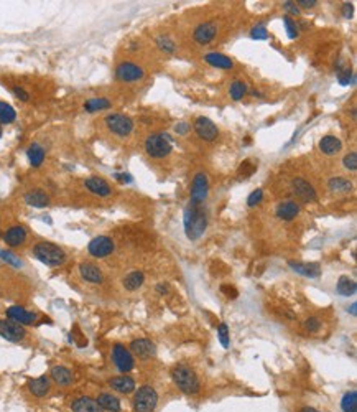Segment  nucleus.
<instances>
[{"label":"nucleus","instance_id":"nucleus-1","mask_svg":"<svg viewBox=\"0 0 357 412\" xmlns=\"http://www.w3.org/2000/svg\"><path fill=\"white\" fill-rule=\"evenodd\" d=\"M185 223V233L188 236V239L196 241L204 234L206 226H208V216H206V211L203 210V206L193 204L190 203L185 210L183 216Z\"/></svg>","mask_w":357,"mask_h":412},{"label":"nucleus","instance_id":"nucleus-2","mask_svg":"<svg viewBox=\"0 0 357 412\" xmlns=\"http://www.w3.org/2000/svg\"><path fill=\"white\" fill-rule=\"evenodd\" d=\"M33 255L43 264H46L49 267H56V266H61L65 264L66 261V254L65 251L60 247L53 244V242H48V241H41L38 244L33 246Z\"/></svg>","mask_w":357,"mask_h":412},{"label":"nucleus","instance_id":"nucleus-3","mask_svg":"<svg viewBox=\"0 0 357 412\" xmlns=\"http://www.w3.org/2000/svg\"><path fill=\"white\" fill-rule=\"evenodd\" d=\"M171 378L174 381V384H176L185 394H196L199 391V379L191 368H188L185 365L174 366L171 371Z\"/></svg>","mask_w":357,"mask_h":412},{"label":"nucleus","instance_id":"nucleus-4","mask_svg":"<svg viewBox=\"0 0 357 412\" xmlns=\"http://www.w3.org/2000/svg\"><path fill=\"white\" fill-rule=\"evenodd\" d=\"M171 150L173 145L168 134H150L145 139V152L152 159H165Z\"/></svg>","mask_w":357,"mask_h":412},{"label":"nucleus","instance_id":"nucleus-5","mask_svg":"<svg viewBox=\"0 0 357 412\" xmlns=\"http://www.w3.org/2000/svg\"><path fill=\"white\" fill-rule=\"evenodd\" d=\"M104 124H105V127L109 129V132L117 135V137H127L132 134V130H134V121L130 119L129 116L118 114V112L109 114L104 119Z\"/></svg>","mask_w":357,"mask_h":412},{"label":"nucleus","instance_id":"nucleus-6","mask_svg":"<svg viewBox=\"0 0 357 412\" xmlns=\"http://www.w3.org/2000/svg\"><path fill=\"white\" fill-rule=\"evenodd\" d=\"M158 402V394L152 386H142L135 392L134 397V409L135 412H153Z\"/></svg>","mask_w":357,"mask_h":412},{"label":"nucleus","instance_id":"nucleus-7","mask_svg":"<svg viewBox=\"0 0 357 412\" xmlns=\"http://www.w3.org/2000/svg\"><path fill=\"white\" fill-rule=\"evenodd\" d=\"M190 195H191L190 203L203 206V203L206 201V198H208V195H209V180H208V175H206L204 172H198L196 175H194Z\"/></svg>","mask_w":357,"mask_h":412},{"label":"nucleus","instance_id":"nucleus-8","mask_svg":"<svg viewBox=\"0 0 357 412\" xmlns=\"http://www.w3.org/2000/svg\"><path fill=\"white\" fill-rule=\"evenodd\" d=\"M143 76H145V70L132 61H124L115 68V78L122 83H135L143 79Z\"/></svg>","mask_w":357,"mask_h":412},{"label":"nucleus","instance_id":"nucleus-9","mask_svg":"<svg viewBox=\"0 0 357 412\" xmlns=\"http://www.w3.org/2000/svg\"><path fill=\"white\" fill-rule=\"evenodd\" d=\"M112 361L117 366L118 371L122 373H129L130 370H134L135 366V359L134 354L129 348H125L124 345H115L112 348Z\"/></svg>","mask_w":357,"mask_h":412},{"label":"nucleus","instance_id":"nucleus-10","mask_svg":"<svg viewBox=\"0 0 357 412\" xmlns=\"http://www.w3.org/2000/svg\"><path fill=\"white\" fill-rule=\"evenodd\" d=\"M114 241H112V238H109V236H97V238H94L91 242H89V246H87V251H89V254L92 255V258H96V259H104V258H107V255H110L112 252H114Z\"/></svg>","mask_w":357,"mask_h":412},{"label":"nucleus","instance_id":"nucleus-11","mask_svg":"<svg viewBox=\"0 0 357 412\" xmlns=\"http://www.w3.org/2000/svg\"><path fill=\"white\" fill-rule=\"evenodd\" d=\"M25 335H27V332H25L23 325H20V323L10 320V318L0 320V336H2L4 340L18 343L25 338Z\"/></svg>","mask_w":357,"mask_h":412},{"label":"nucleus","instance_id":"nucleus-12","mask_svg":"<svg viewBox=\"0 0 357 412\" xmlns=\"http://www.w3.org/2000/svg\"><path fill=\"white\" fill-rule=\"evenodd\" d=\"M194 132L199 137V139H203L206 142H212L217 139L219 135V130L216 127V124L212 122L208 117H198L196 121H194Z\"/></svg>","mask_w":357,"mask_h":412},{"label":"nucleus","instance_id":"nucleus-13","mask_svg":"<svg viewBox=\"0 0 357 412\" xmlns=\"http://www.w3.org/2000/svg\"><path fill=\"white\" fill-rule=\"evenodd\" d=\"M291 188H293V193L296 195V198L302 199V201H305V203H311V201H316L318 199L316 190L313 188V185L310 182H306L305 178H293Z\"/></svg>","mask_w":357,"mask_h":412},{"label":"nucleus","instance_id":"nucleus-14","mask_svg":"<svg viewBox=\"0 0 357 412\" xmlns=\"http://www.w3.org/2000/svg\"><path fill=\"white\" fill-rule=\"evenodd\" d=\"M216 35H217L216 23L203 22V23H199L196 28H194L193 38L196 43H199V45H209V43L216 38Z\"/></svg>","mask_w":357,"mask_h":412},{"label":"nucleus","instance_id":"nucleus-15","mask_svg":"<svg viewBox=\"0 0 357 412\" xmlns=\"http://www.w3.org/2000/svg\"><path fill=\"white\" fill-rule=\"evenodd\" d=\"M7 318L20 323V325H33V323H36L38 315L33 314V312L25 310L20 305H14V307L7 308Z\"/></svg>","mask_w":357,"mask_h":412},{"label":"nucleus","instance_id":"nucleus-16","mask_svg":"<svg viewBox=\"0 0 357 412\" xmlns=\"http://www.w3.org/2000/svg\"><path fill=\"white\" fill-rule=\"evenodd\" d=\"M130 351L140 359H150L152 356H155L156 348L150 340L139 338V340H134L132 343H130Z\"/></svg>","mask_w":357,"mask_h":412},{"label":"nucleus","instance_id":"nucleus-17","mask_svg":"<svg viewBox=\"0 0 357 412\" xmlns=\"http://www.w3.org/2000/svg\"><path fill=\"white\" fill-rule=\"evenodd\" d=\"M4 241L9 247H18L22 246L25 241H27V229L20 224H15V226H10L4 234Z\"/></svg>","mask_w":357,"mask_h":412},{"label":"nucleus","instance_id":"nucleus-18","mask_svg":"<svg viewBox=\"0 0 357 412\" xmlns=\"http://www.w3.org/2000/svg\"><path fill=\"white\" fill-rule=\"evenodd\" d=\"M288 266L291 267L293 271L300 276H305V277H310V279H318L321 276V267L316 262H295V261H290L288 262Z\"/></svg>","mask_w":357,"mask_h":412},{"label":"nucleus","instance_id":"nucleus-19","mask_svg":"<svg viewBox=\"0 0 357 412\" xmlns=\"http://www.w3.org/2000/svg\"><path fill=\"white\" fill-rule=\"evenodd\" d=\"M79 274H81V277L89 284H102L104 282V276H102L101 269H99L96 264H91V262L81 264Z\"/></svg>","mask_w":357,"mask_h":412},{"label":"nucleus","instance_id":"nucleus-20","mask_svg":"<svg viewBox=\"0 0 357 412\" xmlns=\"http://www.w3.org/2000/svg\"><path fill=\"white\" fill-rule=\"evenodd\" d=\"M300 213V204L296 201H293V199H286V201H281L277 210H275V215H277L280 220L283 221H291L295 220Z\"/></svg>","mask_w":357,"mask_h":412},{"label":"nucleus","instance_id":"nucleus-21","mask_svg":"<svg viewBox=\"0 0 357 412\" xmlns=\"http://www.w3.org/2000/svg\"><path fill=\"white\" fill-rule=\"evenodd\" d=\"M84 186L87 188V191H91L97 196H109L112 193V186L105 182L104 178H99V177L87 178L84 182Z\"/></svg>","mask_w":357,"mask_h":412},{"label":"nucleus","instance_id":"nucleus-22","mask_svg":"<svg viewBox=\"0 0 357 412\" xmlns=\"http://www.w3.org/2000/svg\"><path fill=\"white\" fill-rule=\"evenodd\" d=\"M109 386L121 394H130L135 389V381L130 376H115L109 379Z\"/></svg>","mask_w":357,"mask_h":412},{"label":"nucleus","instance_id":"nucleus-23","mask_svg":"<svg viewBox=\"0 0 357 412\" xmlns=\"http://www.w3.org/2000/svg\"><path fill=\"white\" fill-rule=\"evenodd\" d=\"M204 60H206V63H209L211 66L217 68V70H230V68L234 66L232 60H230L229 56H225L222 53H217V52L206 53Z\"/></svg>","mask_w":357,"mask_h":412},{"label":"nucleus","instance_id":"nucleus-24","mask_svg":"<svg viewBox=\"0 0 357 412\" xmlns=\"http://www.w3.org/2000/svg\"><path fill=\"white\" fill-rule=\"evenodd\" d=\"M73 412H102L101 405L97 404V401H94L91 397H78L76 401H73L71 404Z\"/></svg>","mask_w":357,"mask_h":412},{"label":"nucleus","instance_id":"nucleus-25","mask_svg":"<svg viewBox=\"0 0 357 412\" xmlns=\"http://www.w3.org/2000/svg\"><path fill=\"white\" fill-rule=\"evenodd\" d=\"M342 148L341 140L337 139L336 135H324L321 140H319V150L326 155H336L339 153Z\"/></svg>","mask_w":357,"mask_h":412},{"label":"nucleus","instance_id":"nucleus-26","mask_svg":"<svg viewBox=\"0 0 357 412\" xmlns=\"http://www.w3.org/2000/svg\"><path fill=\"white\" fill-rule=\"evenodd\" d=\"M25 203L33 206V208H46L49 204V196L41 190H31L23 196Z\"/></svg>","mask_w":357,"mask_h":412},{"label":"nucleus","instance_id":"nucleus-27","mask_svg":"<svg viewBox=\"0 0 357 412\" xmlns=\"http://www.w3.org/2000/svg\"><path fill=\"white\" fill-rule=\"evenodd\" d=\"M28 389L36 397H45L49 392V379L46 376H40L28 381Z\"/></svg>","mask_w":357,"mask_h":412},{"label":"nucleus","instance_id":"nucleus-28","mask_svg":"<svg viewBox=\"0 0 357 412\" xmlns=\"http://www.w3.org/2000/svg\"><path fill=\"white\" fill-rule=\"evenodd\" d=\"M51 379L54 381L58 386H70L73 381H74V376L70 368L66 366H54L51 368Z\"/></svg>","mask_w":357,"mask_h":412},{"label":"nucleus","instance_id":"nucleus-29","mask_svg":"<svg viewBox=\"0 0 357 412\" xmlns=\"http://www.w3.org/2000/svg\"><path fill=\"white\" fill-rule=\"evenodd\" d=\"M97 404L101 405L102 410H109V412H121L122 405H121V401L115 397L109 394V392H102V394H99V397L96 399Z\"/></svg>","mask_w":357,"mask_h":412},{"label":"nucleus","instance_id":"nucleus-30","mask_svg":"<svg viewBox=\"0 0 357 412\" xmlns=\"http://www.w3.org/2000/svg\"><path fill=\"white\" fill-rule=\"evenodd\" d=\"M27 157L31 167H40L45 162V148L38 143H31L27 150Z\"/></svg>","mask_w":357,"mask_h":412},{"label":"nucleus","instance_id":"nucleus-31","mask_svg":"<svg viewBox=\"0 0 357 412\" xmlns=\"http://www.w3.org/2000/svg\"><path fill=\"white\" fill-rule=\"evenodd\" d=\"M143 282H145V276H143V272H140V271H134V272H130L129 276H125V279H124V287H125L127 290L134 292V290H139L140 287L143 285Z\"/></svg>","mask_w":357,"mask_h":412},{"label":"nucleus","instance_id":"nucleus-32","mask_svg":"<svg viewBox=\"0 0 357 412\" xmlns=\"http://www.w3.org/2000/svg\"><path fill=\"white\" fill-rule=\"evenodd\" d=\"M336 290H337V293H339V295H344V297L354 295L355 290H357V284H355L354 279H350L347 276H342L339 280H337Z\"/></svg>","mask_w":357,"mask_h":412},{"label":"nucleus","instance_id":"nucleus-33","mask_svg":"<svg viewBox=\"0 0 357 412\" xmlns=\"http://www.w3.org/2000/svg\"><path fill=\"white\" fill-rule=\"evenodd\" d=\"M328 186H329L331 191L336 193V195H344V193H349L350 190H352V183H350L349 180L342 178V177L331 178L328 182Z\"/></svg>","mask_w":357,"mask_h":412},{"label":"nucleus","instance_id":"nucleus-34","mask_svg":"<svg viewBox=\"0 0 357 412\" xmlns=\"http://www.w3.org/2000/svg\"><path fill=\"white\" fill-rule=\"evenodd\" d=\"M109 108H110V101L107 97H92V99H87V101L84 102L86 112H99V111H104Z\"/></svg>","mask_w":357,"mask_h":412},{"label":"nucleus","instance_id":"nucleus-35","mask_svg":"<svg viewBox=\"0 0 357 412\" xmlns=\"http://www.w3.org/2000/svg\"><path fill=\"white\" fill-rule=\"evenodd\" d=\"M229 94L232 101H241V99L247 94V84L241 79L232 81V84L229 87Z\"/></svg>","mask_w":357,"mask_h":412},{"label":"nucleus","instance_id":"nucleus-36","mask_svg":"<svg viewBox=\"0 0 357 412\" xmlns=\"http://www.w3.org/2000/svg\"><path fill=\"white\" fill-rule=\"evenodd\" d=\"M17 119V112L10 104L0 101V126L2 124H12Z\"/></svg>","mask_w":357,"mask_h":412},{"label":"nucleus","instance_id":"nucleus-37","mask_svg":"<svg viewBox=\"0 0 357 412\" xmlns=\"http://www.w3.org/2000/svg\"><path fill=\"white\" fill-rule=\"evenodd\" d=\"M341 407L344 412H357V392L354 389L344 394L341 401Z\"/></svg>","mask_w":357,"mask_h":412},{"label":"nucleus","instance_id":"nucleus-38","mask_svg":"<svg viewBox=\"0 0 357 412\" xmlns=\"http://www.w3.org/2000/svg\"><path fill=\"white\" fill-rule=\"evenodd\" d=\"M156 46H158V49H161L163 53H174V49H176V45H174V41L170 38L168 35H160V36H156Z\"/></svg>","mask_w":357,"mask_h":412},{"label":"nucleus","instance_id":"nucleus-39","mask_svg":"<svg viewBox=\"0 0 357 412\" xmlns=\"http://www.w3.org/2000/svg\"><path fill=\"white\" fill-rule=\"evenodd\" d=\"M0 259H2L4 262H7V264H10L12 267H17V269H20V267L23 266L22 259L10 251H0Z\"/></svg>","mask_w":357,"mask_h":412},{"label":"nucleus","instance_id":"nucleus-40","mask_svg":"<svg viewBox=\"0 0 357 412\" xmlns=\"http://www.w3.org/2000/svg\"><path fill=\"white\" fill-rule=\"evenodd\" d=\"M342 165H344L346 170L355 172L357 170V153L355 152H349L346 157L342 159Z\"/></svg>","mask_w":357,"mask_h":412},{"label":"nucleus","instance_id":"nucleus-41","mask_svg":"<svg viewBox=\"0 0 357 412\" xmlns=\"http://www.w3.org/2000/svg\"><path fill=\"white\" fill-rule=\"evenodd\" d=\"M337 81H339V84H341V86H347V84H350V81H354L352 70H350V68H344V70L337 71Z\"/></svg>","mask_w":357,"mask_h":412},{"label":"nucleus","instance_id":"nucleus-42","mask_svg":"<svg viewBox=\"0 0 357 412\" xmlns=\"http://www.w3.org/2000/svg\"><path fill=\"white\" fill-rule=\"evenodd\" d=\"M217 336H219V341H221V345L224 348H229V343H230V340H229V328H227V325H225V323H221V325H219Z\"/></svg>","mask_w":357,"mask_h":412},{"label":"nucleus","instance_id":"nucleus-43","mask_svg":"<svg viewBox=\"0 0 357 412\" xmlns=\"http://www.w3.org/2000/svg\"><path fill=\"white\" fill-rule=\"evenodd\" d=\"M283 23H285V28H286V35H288V38H296L298 36V27H296V23L291 20L290 17H283Z\"/></svg>","mask_w":357,"mask_h":412},{"label":"nucleus","instance_id":"nucleus-44","mask_svg":"<svg viewBox=\"0 0 357 412\" xmlns=\"http://www.w3.org/2000/svg\"><path fill=\"white\" fill-rule=\"evenodd\" d=\"M303 327H305L306 332L316 333V332H319V328H321V322H319L316 317H310V318H306V320H305Z\"/></svg>","mask_w":357,"mask_h":412},{"label":"nucleus","instance_id":"nucleus-45","mask_svg":"<svg viewBox=\"0 0 357 412\" xmlns=\"http://www.w3.org/2000/svg\"><path fill=\"white\" fill-rule=\"evenodd\" d=\"M250 36H252L254 40H267L268 32L264 25H255V27L250 30Z\"/></svg>","mask_w":357,"mask_h":412},{"label":"nucleus","instance_id":"nucleus-46","mask_svg":"<svg viewBox=\"0 0 357 412\" xmlns=\"http://www.w3.org/2000/svg\"><path fill=\"white\" fill-rule=\"evenodd\" d=\"M257 170V164L252 160H246L244 164L239 167V175H242V177H250L254 172Z\"/></svg>","mask_w":357,"mask_h":412},{"label":"nucleus","instance_id":"nucleus-47","mask_svg":"<svg viewBox=\"0 0 357 412\" xmlns=\"http://www.w3.org/2000/svg\"><path fill=\"white\" fill-rule=\"evenodd\" d=\"M262 198H264V191H262L260 188H257V190H254V191L249 195V198H247V204L250 206V208H252V206H257V204H259V203L262 201Z\"/></svg>","mask_w":357,"mask_h":412},{"label":"nucleus","instance_id":"nucleus-48","mask_svg":"<svg viewBox=\"0 0 357 412\" xmlns=\"http://www.w3.org/2000/svg\"><path fill=\"white\" fill-rule=\"evenodd\" d=\"M12 91H14V94H15L18 99H20V101H23V102H25V101H28V99H30V94L23 89V87H20V86H15Z\"/></svg>","mask_w":357,"mask_h":412},{"label":"nucleus","instance_id":"nucleus-49","mask_svg":"<svg viewBox=\"0 0 357 412\" xmlns=\"http://www.w3.org/2000/svg\"><path fill=\"white\" fill-rule=\"evenodd\" d=\"M283 9L288 12V14H291V15H300V9H298V5L295 2H285L283 4Z\"/></svg>","mask_w":357,"mask_h":412},{"label":"nucleus","instance_id":"nucleus-50","mask_svg":"<svg viewBox=\"0 0 357 412\" xmlns=\"http://www.w3.org/2000/svg\"><path fill=\"white\" fill-rule=\"evenodd\" d=\"M298 5V9H315L316 7V0H298L295 2Z\"/></svg>","mask_w":357,"mask_h":412},{"label":"nucleus","instance_id":"nucleus-51","mask_svg":"<svg viewBox=\"0 0 357 412\" xmlns=\"http://www.w3.org/2000/svg\"><path fill=\"white\" fill-rule=\"evenodd\" d=\"M174 130H176L178 135H186L188 130H190V126H188L186 122H178V126L174 127Z\"/></svg>","mask_w":357,"mask_h":412},{"label":"nucleus","instance_id":"nucleus-52","mask_svg":"<svg viewBox=\"0 0 357 412\" xmlns=\"http://www.w3.org/2000/svg\"><path fill=\"white\" fill-rule=\"evenodd\" d=\"M221 292H224L225 295L230 297V298H235L237 297V290L234 289V287H229V285H222L221 287Z\"/></svg>","mask_w":357,"mask_h":412},{"label":"nucleus","instance_id":"nucleus-53","mask_svg":"<svg viewBox=\"0 0 357 412\" xmlns=\"http://www.w3.org/2000/svg\"><path fill=\"white\" fill-rule=\"evenodd\" d=\"M342 15L346 17V18H350V17H352V4L346 2V4L342 5Z\"/></svg>","mask_w":357,"mask_h":412},{"label":"nucleus","instance_id":"nucleus-54","mask_svg":"<svg viewBox=\"0 0 357 412\" xmlns=\"http://www.w3.org/2000/svg\"><path fill=\"white\" fill-rule=\"evenodd\" d=\"M115 178L118 180V182H122V183H130V182H132V177H130L129 173H117Z\"/></svg>","mask_w":357,"mask_h":412},{"label":"nucleus","instance_id":"nucleus-55","mask_svg":"<svg viewBox=\"0 0 357 412\" xmlns=\"http://www.w3.org/2000/svg\"><path fill=\"white\" fill-rule=\"evenodd\" d=\"M166 290H168V287H166V285H163V284H160L158 287H156V292H158L160 295H165Z\"/></svg>","mask_w":357,"mask_h":412},{"label":"nucleus","instance_id":"nucleus-56","mask_svg":"<svg viewBox=\"0 0 357 412\" xmlns=\"http://www.w3.org/2000/svg\"><path fill=\"white\" fill-rule=\"evenodd\" d=\"M347 312H350V315H354V317H355V314H357V305L352 303V305H350V307L347 308Z\"/></svg>","mask_w":357,"mask_h":412},{"label":"nucleus","instance_id":"nucleus-57","mask_svg":"<svg viewBox=\"0 0 357 412\" xmlns=\"http://www.w3.org/2000/svg\"><path fill=\"white\" fill-rule=\"evenodd\" d=\"M302 412H319V410L313 409V407H303V409H302Z\"/></svg>","mask_w":357,"mask_h":412},{"label":"nucleus","instance_id":"nucleus-58","mask_svg":"<svg viewBox=\"0 0 357 412\" xmlns=\"http://www.w3.org/2000/svg\"><path fill=\"white\" fill-rule=\"evenodd\" d=\"M0 137H2V127H0Z\"/></svg>","mask_w":357,"mask_h":412}]
</instances>
